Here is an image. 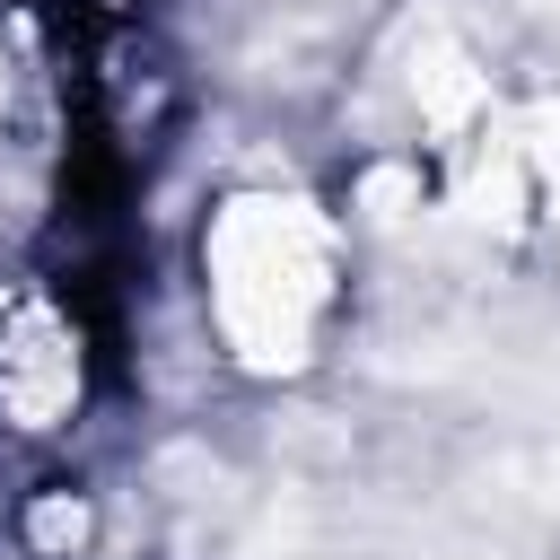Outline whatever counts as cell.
<instances>
[{
  "mask_svg": "<svg viewBox=\"0 0 560 560\" xmlns=\"http://www.w3.org/2000/svg\"><path fill=\"white\" fill-rule=\"evenodd\" d=\"M88 394V341H79V315L52 298V289H18L0 306V420L44 438L79 411Z\"/></svg>",
  "mask_w": 560,
  "mask_h": 560,
  "instance_id": "6da1fadb",
  "label": "cell"
}]
</instances>
